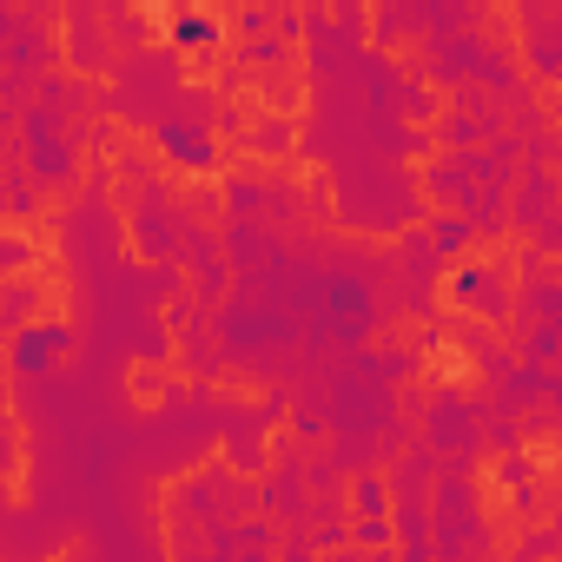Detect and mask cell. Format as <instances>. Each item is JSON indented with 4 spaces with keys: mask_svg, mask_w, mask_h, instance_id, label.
<instances>
[{
    "mask_svg": "<svg viewBox=\"0 0 562 562\" xmlns=\"http://www.w3.org/2000/svg\"><path fill=\"white\" fill-rule=\"evenodd\" d=\"M67 351H74V331L47 318V325H21V331H14V351H8V358H14V371H21V378H41V371H54V364H60Z\"/></svg>",
    "mask_w": 562,
    "mask_h": 562,
    "instance_id": "1",
    "label": "cell"
},
{
    "mask_svg": "<svg viewBox=\"0 0 562 562\" xmlns=\"http://www.w3.org/2000/svg\"><path fill=\"white\" fill-rule=\"evenodd\" d=\"M159 153L172 159V166H186V172H212L218 166V146L205 139V126H192V120H159Z\"/></svg>",
    "mask_w": 562,
    "mask_h": 562,
    "instance_id": "2",
    "label": "cell"
},
{
    "mask_svg": "<svg viewBox=\"0 0 562 562\" xmlns=\"http://www.w3.org/2000/svg\"><path fill=\"white\" fill-rule=\"evenodd\" d=\"M450 299L457 305H483V312H503V299H496V271H483V265H463L457 278H450Z\"/></svg>",
    "mask_w": 562,
    "mask_h": 562,
    "instance_id": "3",
    "label": "cell"
},
{
    "mask_svg": "<svg viewBox=\"0 0 562 562\" xmlns=\"http://www.w3.org/2000/svg\"><path fill=\"white\" fill-rule=\"evenodd\" d=\"M212 41H218V21H212V14L192 8V14L172 21V47H186V54H199V47H212Z\"/></svg>",
    "mask_w": 562,
    "mask_h": 562,
    "instance_id": "4",
    "label": "cell"
},
{
    "mask_svg": "<svg viewBox=\"0 0 562 562\" xmlns=\"http://www.w3.org/2000/svg\"><path fill=\"white\" fill-rule=\"evenodd\" d=\"M437 238H443V251H457V245L470 238V225H457V218H450V225H437Z\"/></svg>",
    "mask_w": 562,
    "mask_h": 562,
    "instance_id": "5",
    "label": "cell"
},
{
    "mask_svg": "<svg viewBox=\"0 0 562 562\" xmlns=\"http://www.w3.org/2000/svg\"><path fill=\"white\" fill-rule=\"evenodd\" d=\"M358 503H364V509L378 516V509H384V483H358Z\"/></svg>",
    "mask_w": 562,
    "mask_h": 562,
    "instance_id": "6",
    "label": "cell"
}]
</instances>
